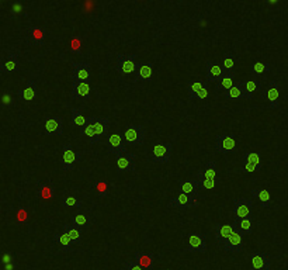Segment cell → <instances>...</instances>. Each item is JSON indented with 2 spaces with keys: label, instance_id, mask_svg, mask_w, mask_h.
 I'll return each mask as SVG.
<instances>
[{
  "label": "cell",
  "instance_id": "1",
  "mask_svg": "<svg viewBox=\"0 0 288 270\" xmlns=\"http://www.w3.org/2000/svg\"><path fill=\"white\" fill-rule=\"evenodd\" d=\"M145 135V127L141 124H128L124 130V140L127 145H144Z\"/></svg>",
  "mask_w": 288,
  "mask_h": 270
},
{
  "label": "cell",
  "instance_id": "2",
  "mask_svg": "<svg viewBox=\"0 0 288 270\" xmlns=\"http://www.w3.org/2000/svg\"><path fill=\"white\" fill-rule=\"evenodd\" d=\"M172 148L173 145L170 142H163V144H155L152 152H150V161L153 163H167L170 162V158H172Z\"/></svg>",
  "mask_w": 288,
  "mask_h": 270
},
{
  "label": "cell",
  "instance_id": "3",
  "mask_svg": "<svg viewBox=\"0 0 288 270\" xmlns=\"http://www.w3.org/2000/svg\"><path fill=\"white\" fill-rule=\"evenodd\" d=\"M138 62L137 55L134 54H117V72L120 73H132L137 70Z\"/></svg>",
  "mask_w": 288,
  "mask_h": 270
},
{
  "label": "cell",
  "instance_id": "4",
  "mask_svg": "<svg viewBox=\"0 0 288 270\" xmlns=\"http://www.w3.org/2000/svg\"><path fill=\"white\" fill-rule=\"evenodd\" d=\"M135 154L127 152L121 154L117 157L115 161V167H117V173H128V172H135V166H137V159Z\"/></svg>",
  "mask_w": 288,
  "mask_h": 270
},
{
  "label": "cell",
  "instance_id": "5",
  "mask_svg": "<svg viewBox=\"0 0 288 270\" xmlns=\"http://www.w3.org/2000/svg\"><path fill=\"white\" fill-rule=\"evenodd\" d=\"M253 203L249 199L239 197L234 200V217L235 219H243V218L252 217Z\"/></svg>",
  "mask_w": 288,
  "mask_h": 270
},
{
  "label": "cell",
  "instance_id": "6",
  "mask_svg": "<svg viewBox=\"0 0 288 270\" xmlns=\"http://www.w3.org/2000/svg\"><path fill=\"white\" fill-rule=\"evenodd\" d=\"M72 82H89L90 83V63L89 62H72Z\"/></svg>",
  "mask_w": 288,
  "mask_h": 270
},
{
  "label": "cell",
  "instance_id": "7",
  "mask_svg": "<svg viewBox=\"0 0 288 270\" xmlns=\"http://www.w3.org/2000/svg\"><path fill=\"white\" fill-rule=\"evenodd\" d=\"M215 149L219 154H232L236 149V140L232 134H219L215 138Z\"/></svg>",
  "mask_w": 288,
  "mask_h": 270
},
{
  "label": "cell",
  "instance_id": "8",
  "mask_svg": "<svg viewBox=\"0 0 288 270\" xmlns=\"http://www.w3.org/2000/svg\"><path fill=\"white\" fill-rule=\"evenodd\" d=\"M107 151L108 154H114V155H121V154H127V144L124 140V135L120 134H111L107 137Z\"/></svg>",
  "mask_w": 288,
  "mask_h": 270
},
{
  "label": "cell",
  "instance_id": "9",
  "mask_svg": "<svg viewBox=\"0 0 288 270\" xmlns=\"http://www.w3.org/2000/svg\"><path fill=\"white\" fill-rule=\"evenodd\" d=\"M198 206V199L194 197V196H187L180 193L179 196H176L173 199H170L169 201V207H173V209L179 210H187V209H194Z\"/></svg>",
  "mask_w": 288,
  "mask_h": 270
},
{
  "label": "cell",
  "instance_id": "10",
  "mask_svg": "<svg viewBox=\"0 0 288 270\" xmlns=\"http://www.w3.org/2000/svg\"><path fill=\"white\" fill-rule=\"evenodd\" d=\"M187 252H207V239L202 234H189L187 235Z\"/></svg>",
  "mask_w": 288,
  "mask_h": 270
},
{
  "label": "cell",
  "instance_id": "11",
  "mask_svg": "<svg viewBox=\"0 0 288 270\" xmlns=\"http://www.w3.org/2000/svg\"><path fill=\"white\" fill-rule=\"evenodd\" d=\"M280 97V85L277 80H271L269 87L266 90H262V99L267 100L270 108H279Z\"/></svg>",
  "mask_w": 288,
  "mask_h": 270
},
{
  "label": "cell",
  "instance_id": "12",
  "mask_svg": "<svg viewBox=\"0 0 288 270\" xmlns=\"http://www.w3.org/2000/svg\"><path fill=\"white\" fill-rule=\"evenodd\" d=\"M75 163H78V152L73 151V147L68 144H63L62 147V167L65 172H69L73 169Z\"/></svg>",
  "mask_w": 288,
  "mask_h": 270
},
{
  "label": "cell",
  "instance_id": "13",
  "mask_svg": "<svg viewBox=\"0 0 288 270\" xmlns=\"http://www.w3.org/2000/svg\"><path fill=\"white\" fill-rule=\"evenodd\" d=\"M44 128L47 135H63V120L61 117L48 115L44 120Z\"/></svg>",
  "mask_w": 288,
  "mask_h": 270
},
{
  "label": "cell",
  "instance_id": "14",
  "mask_svg": "<svg viewBox=\"0 0 288 270\" xmlns=\"http://www.w3.org/2000/svg\"><path fill=\"white\" fill-rule=\"evenodd\" d=\"M92 95V86L89 82H72V99L88 102Z\"/></svg>",
  "mask_w": 288,
  "mask_h": 270
},
{
  "label": "cell",
  "instance_id": "15",
  "mask_svg": "<svg viewBox=\"0 0 288 270\" xmlns=\"http://www.w3.org/2000/svg\"><path fill=\"white\" fill-rule=\"evenodd\" d=\"M189 97L190 99H197V100H204L208 97V89L207 85L202 83L201 80H194L189 83Z\"/></svg>",
  "mask_w": 288,
  "mask_h": 270
},
{
  "label": "cell",
  "instance_id": "16",
  "mask_svg": "<svg viewBox=\"0 0 288 270\" xmlns=\"http://www.w3.org/2000/svg\"><path fill=\"white\" fill-rule=\"evenodd\" d=\"M252 269L253 270H270V256L264 252H253L250 255Z\"/></svg>",
  "mask_w": 288,
  "mask_h": 270
},
{
  "label": "cell",
  "instance_id": "17",
  "mask_svg": "<svg viewBox=\"0 0 288 270\" xmlns=\"http://www.w3.org/2000/svg\"><path fill=\"white\" fill-rule=\"evenodd\" d=\"M18 100L21 102H33L37 99V80L35 79H28L26 83V87L17 90Z\"/></svg>",
  "mask_w": 288,
  "mask_h": 270
},
{
  "label": "cell",
  "instance_id": "18",
  "mask_svg": "<svg viewBox=\"0 0 288 270\" xmlns=\"http://www.w3.org/2000/svg\"><path fill=\"white\" fill-rule=\"evenodd\" d=\"M20 69V59L18 54L14 51H9L6 59L0 65V72L1 73H10V72H17Z\"/></svg>",
  "mask_w": 288,
  "mask_h": 270
},
{
  "label": "cell",
  "instance_id": "19",
  "mask_svg": "<svg viewBox=\"0 0 288 270\" xmlns=\"http://www.w3.org/2000/svg\"><path fill=\"white\" fill-rule=\"evenodd\" d=\"M153 76V63L141 62L135 70V82H150Z\"/></svg>",
  "mask_w": 288,
  "mask_h": 270
},
{
  "label": "cell",
  "instance_id": "20",
  "mask_svg": "<svg viewBox=\"0 0 288 270\" xmlns=\"http://www.w3.org/2000/svg\"><path fill=\"white\" fill-rule=\"evenodd\" d=\"M244 248V241H243V235L240 232H234V235L231 236L228 239L227 242L224 244V249L227 252L231 253H239L243 251Z\"/></svg>",
  "mask_w": 288,
  "mask_h": 270
},
{
  "label": "cell",
  "instance_id": "21",
  "mask_svg": "<svg viewBox=\"0 0 288 270\" xmlns=\"http://www.w3.org/2000/svg\"><path fill=\"white\" fill-rule=\"evenodd\" d=\"M214 232H215V239L218 244H225L231 236L234 235L235 228L232 224H217L214 227Z\"/></svg>",
  "mask_w": 288,
  "mask_h": 270
},
{
  "label": "cell",
  "instance_id": "22",
  "mask_svg": "<svg viewBox=\"0 0 288 270\" xmlns=\"http://www.w3.org/2000/svg\"><path fill=\"white\" fill-rule=\"evenodd\" d=\"M53 194H55V187H53L52 182L45 180L37 182V197L41 200H52Z\"/></svg>",
  "mask_w": 288,
  "mask_h": 270
},
{
  "label": "cell",
  "instance_id": "23",
  "mask_svg": "<svg viewBox=\"0 0 288 270\" xmlns=\"http://www.w3.org/2000/svg\"><path fill=\"white\" fill-rule=\"evenodd\" d=\"M225 70L222 68V65H218L217 62L208 61L207 62V82H215L218 83V80L224 76Z\"/></svg>",
  "mask_w": 288,
  "mask_h": 270
},
{
  "label": "cell",
  "instance_id": "24",
  "mask_svg": "<svg viewBox=\"0 0 288 270\" xmlns=\"http://www.w3.org/2000/svg\"><path fill=\"white\" fill-rule=\"evenodd\" d=\"M96 122L97 117H88L86 124L80 128V135L89 138L90 144H95V137H96Z\"/></svg>",
  "mask_w": 288,
  "mask_h": 270
},
{
  "label": "cell",
  "instance_id": "25",
  "mask_svg": "<svg viewBox=\"0 0 288 270\" xmlns=\"http://www.w3.org/2000/svg\"><path fill=\"white\" fill-rule=\"evenodd\" d=\"M236 232H240L242 235H250L253 232V218H243V219H235L232 222Z\"/></svg>",
  "mask_w": 288,
  "mask_h": 270
},
{
  "label": "cell",
  "instance_id": "26",
  "mask_svg": "<svg viewBox=\"0 0 288 270\" xmlns=\"http://www.w3.org/2000/svg\"><path fill=\"white\" fill-rule=\"evenodd\" d=\"M200 184L195 180H183L180 182V192L187 196H194V197H198L200 194Z\"/></svg>",
  "mask_w": 288,
  "mask_h": 270
},
{
  "label": "cell",
  "instance_id": "27",
  "mask_svg": "<svg viewBox=\"0 0 288 270\" xmlns=\"http://www.w3.org/2000/svg\"><path fill=\"white\" fill-rule=\"evenodd\" d=\"M135 262L140 265L142 269L150 270L153 269V262H155V255L146 252H137L135 253Z\"/></svg>",
  "mask_w": 288,
  "mask_h": 270
},
{
  "label": "cell",
  "instance_id": "28",
  "mask_svg": "<svg viewBox=\"0 0 288 270\" xmlns=\"http://www.w3.org/2000/svg\"><path fill=\"white\" fill-rule=\"evenodd\" d=\"M225 99H228V100H238V99H244L243 80H236L235 85L231 87L228 92H225Z\"/></svg>",
  "mask_w": 288,
  "mask_h": 270
},
{
  "label": "cell",
  "instance_id": "29",
  "mask_svg": "<svg viewBox=\"0 0 288 270\" xmlns=\"http://www.w3.org/2000/svg\"><path fill=\"white\" fill-rule=\"evenodd\" d=\"M110 128V120L107 117H97L96 122V137H95V144L101 140L104 135H107Z\"/></svg>",
  "mask_w": 288,
  "mask_h": 270
},
{
  "label": "cell",
  "instance_id": "30",
  "mask_svg": "<svg viewBox=\"0 0 288 270\" xmlns=\"http://www.w3.org/2000/svg\"><path fill=\"white\" fill-rule=\"evenodd\" d=\"M235 73L234 72H225L224 76L219 79L218 83H217V90L221 92V90H225L228 92L231 87L235 85Z\"/></svg>",
  "mask_w": 288,
  "mask_h": 270
},
{
  "label": "cell",
  "instance_id": "31",
  "mask_svg": "<svg viewBox=\"0 0 288 270\" xmlns=\"http://www.w3.org/2000/svg\"><path fill=\"white\" fill-rule=\"evenodd\" d=\"M63 232L69 236L70 241L73 242V245H79L82 241V228L75 227L72 224H65L63 225Z\"/></svg>",
  "mask_w": 288,
  "mask_h": 270
},
{
  "label": "cell",
  "instance_id": "32",
  "mask_svg": "<svg viewBox=\"0 0 288 270\" xmlns=\"http://www.w3.org/2000/svg\"><path fill=\"white\" fill-rule=\"evenodd\" d=\"M197 177H207V179H217V163L214 161L207 162L204 167L197 172Z\"/></svg>",
  "mask_w": 288,
  "mask_h": 270
},
{
  "label": "cell",
  "instance_id": "33",
  "mask_svg": "<svg viewBox=\"0 0 288 270\" xmlns=\"http://www.w3.org/2000/svg\"><path fill=\"white\" fill-rule=\"evenodd\" d=\"M244 89V100H249L253 97V93L256 90L262 89V82L260 80H243Z\"/></svg>",
  "mask_w": 288,
  "mask_h": 270
},
{
  "label": "cell",
  "instance_id": "34",
  "mask_svg": "<svg viewBox=\"0 0 288 270\" xmlns=\"http://www.w3.org/2000/svg\"><path fill=\"white\" fill-rule=\"evenodd\" d=\"M53 242L58 245H61L62 246V251L63 252H68V251H73V242L70 241V238L65 232H62V234H55L53 235Z\"/></svg>",
  "mask_w": 288,
  "mask_h": 270
},
{
  "label": "cell",
  "instance_id": "35",
  "mask_svg": "<svg viewBox=\"0 0 288 270\" xmlns=\"http://www.w3.org/2000/svg\"><path fill=\"white\" fill-rule=\"evenodd\" d=\"M252 196L260 200V204H262V207H264V209L270 206L271 197L270 192L267 189H253L252 190Z\"/></svg>",
  "mask_w": 288,
  "mask_h": 270
},
{
  "label": "cell",
  "instance_id": "36",
  "mask_svg": "<svg viewBox=\"0 0 288 270\" xmlns=\"http://www.w3.org/2000/svg\"><path fill=\"white\" fill-rule=\"evenodd\" d=\"M86 120H88V118L83 115L82 108H78V107H73V108H72V125L82 128V127L86 124Z\"/></svg>",
  "mask_w": 288,
  "mask_h": 270
},
{
  "label": "cell",
  "instance_id": "37",
  "mask_svg": "<svg viewBox=\"0 0 288 270\" xmlns=\"http://www.w3.org/2000/svg\"><path fill=\"white\" fill-rule=\"evenodd\" d=\"M243 162L262 167V154L260 152H244Z\"/></svg>",
  "mask_w": 288,
  "mask_h": 270
},
{
  "label": "cell",
  "instance_id": "38",
  "mask_svg": "<svg viewBox=\"0 0 288 270\" xmlns=\"http://www.w3.org/2000/svg\"><path fill=\"white\" fill-rule=\"evenodd\" d=\"M30 38H31V41H34V43L43 44L45 40L44 30L40 28V27L31 26L30 27Z\"/></svg>",
  "mask_w": 288,
  "mask_h": 270
},
{
  "label": "cell",
  "instance_id": "39",
  "mask_svg": "<svg viewBox=\"0 0 288 270\" xmlns=\"http://www.w3.org/2000/svg\"><path fill=\"white\" fill-rule=\"evenodd\" d=\"M234 66H235V56L232 53H225L224 58H222V68L225 72H234Z\"/></svg>",
  "mask_w": 288,
  "mask_h": 270
},
{
  "label": "cell",
  "instance_id": "40",
  "mask_svg": "<svg viewBox=\"0 0 288 270\" xmlns=\"http://www.w3.org/2000/svg\"><path fill=\"white\" fill-rule=\"evenodd\" d=\"M252 70H253L256 75L263 76V75H266V73L270 72L271 66L270 63H267V62H254L253 65H252Z\"/></svg>",
  "mask_w": 288,
  "mask_h": 270
},
{
  "label": "cell",
  "instance_id": "41",
  "mask_svg": "<svg viewBox=\"0 0 288 270\" xmlns=\"http://www.w3.org/2000/svg\"><path fill=\"white\" fill-rule=\"evenodd\" d=\"M89 224H90V218L86 214H76L72 217V225H75V227L85 228L88 227Z\"/></svg>",
  "mask_w": 288,
  "mask_h": 270
},
{
  "label": "cell",
  "instance_id": "42",
  "mask_svg": "<svg viewBox=\"0 0 288 270\" xmlns=\"http://www.w3.org/2000/svg\"><path fill=\"white\" fill-rule=\"evenodd\" d=\"M62 204L65 207H69V209H72V207L73 209H80L82 207V200H79V199L70 196V194H65L63 199H62Z\"/></svg>",
  "mask_w": 288,
  "mask_h": 270
},
{
  "label": "cell",
  "instance_id": "43",
  "mask_svg": "<svg viewBox=\"0 0 288 270\" xmlns=\"http://www.w3.org/2000/svg\"><path fill=\"white\" fill-rule=\"evenodd\" d=\"M95 187H96L97 193H98V197L104 199L108 196V192H110V183L105 182V180H97L95 183Z\"/></svg>",
  "mask_w": 288,
  "mask_h": 270
},
{
  "label": "cell",
  "instance_id": "44",
  "mask_svg": "<svg viewBox=\"0 0 288 270\" xmlns=\"http://www.w3.org/2000/svg\"><path fill=\"white\" fill-rule=\"evenodd\" d=\"M70 53L82 55V37L80 35H73L70 38Z\"/></svg>",
  "mask_w": 288,
  "mask_h": 270
},
{
  "label": "cell",
  "instance_id": "45",
  "mask_svg": "<svg viewBox=\"0 0 288 270\" xmlns=\"http://www.w3.org/2000/svg\"><path fill=\"white\" fill-rule=\"evenodd\" d=\"M197 182L202 190H214L217 186V179H207V177H197Z\"/></svg>",
  "mask_w": 288,
  "mask_h": 270
},
{
  "label": "cell",
  "instance_id": "46",
  "mask_svg": "<svg viewBox=\"0 0 288 270\" xmlns=\"http://www.w3.org/2000/svg\"><path fill=\"white\" fill-rule=\"evenodd\" d=\"M1 105H3V107H11V106L14 105V99H13V96L10 95L7 90H4V92H3V96H1Z\"/></svg>",
  "mask_w": 288,
  "mask_h": 270
},
{
  "label": "cell",
  "instance_id": "47",
  "mask_svg": "<svg viewBox=\"0 0 288 270\" xmlns=\"http://www.w3.org/2000/svg\"><path fill=\"white\" fill-rule=\"evenodd\" d=\"M14 263V255L11 252H3L1 253V266Z\"/></svg>",
  "mask_w": 288,
  "mask_h": 270
},
{
  "label": "cell",
  "instance_id": "48",
  "mask_svg": "<svg viewBox=\"0 0 288 270\" xmlns=\"http://www.w3.org/2000/svg\"><path fill=\"white\" fill-rule=\"evenodd\" d=\"M124 270H145L141 268L135 261H127L124 265Z\"/></svg>",
  "mask_w": 288,
  "mask_h": 270
},
{
  "label": "cell",
  "instance_id": "49",
  "mask_svg": "<svg viewBox=\"0 0 288 270\" xmlns=\"http://www.w3.org/2000/svg\"><path fill=\"white\" fill-rule=\"evenodd\" d=\"M242 169H243V172L252 173V172H260V169H262V167H259V166H256V165H252V163H246V162H243Z\"/></svg>",
  "mask_w": 288,
  "mask_h": 270
},
{
  "label": "cell",
  "instance_id": "50",
  "mask_svg": "<svg viewBox=\"0 0 288 270\" xmlns=\"http://www.w3.org/2000/svg\"><path fill=\"white\" fill-rule=\"evenodd\" d=\"M27 218H28V216H27V211L23 207L21 209H18L17 211V219L18 222H27Z\"/></svg>",
  "mask_w": 288,
  "mask_h": 270
},
{
  "label": "cell",
  "instance_id": "51",
  "mask_svg": "<svg viewBox=\"0 0 288 270\" xmlns=\"http://www.w3.org/2000/svg\"><path fill=\"white\" fill-rule=\"evenodd\" d=\"M16 269V265L14 263H9V265H4L3 270H14Z\"/></svg>",
  "mask_w": 288,
  "mask_h": 270
},
{
  "label": "cell",
  "instance_id": "52",
  "mask_svg": "<svg viewBox=\"0 0 288 270\" xmlns=\"http://www.w3.org/2000/svg\"><path fill=\"white\" fill-rule=\"evenodd\" d=\"M11 9L14 10V13H18V11L21 10V7H20V4H18V3H16V4H13V6H11Z\"/></svg>",
  "mask_w": 288,
  "mask_h": 270
},
{
  "label": "cell",
  "instance_id": "53",
  "mask_svg": "<svg viewBox=\"0 0 288 270\" xmlns=\"http://www.w3.org/2000/svg\"><path fill=\"white\" fill-rule=\"evenodd\" d=\"M287 51H288V41H287Z\"/></svg>",
  "mask_w": 288,
  "mask_h": 270
},
{
  "label": "cell",
  "instance_id": "54",
  "mask_svg": "<svg viewBox=\"0 0 288 270\" xmlns=\"http://www.w3.org/2000/svg\"><path fill=\"white\" fill-rule=\"evenodd\" d=\"M194 270H201V269H194ZM202 270H204V269H202Z\"/></svg>",
  "mask_w": 288,
  "mask_h": 270
},
{
  "label": "cell",
  "instance_id": "55",
  "mask_svg": "<svg viewBox=\"0 0 288 270\" xmlns=\"http://www.w3.org/2000/svg\"><path fill=\"white\" fill-rule=\"evenodd\" d=\"M165 270H172V269H165Z\"/></svg>",
  "mask_w": 288,
  "mask_h": 270
}]
</instances>
